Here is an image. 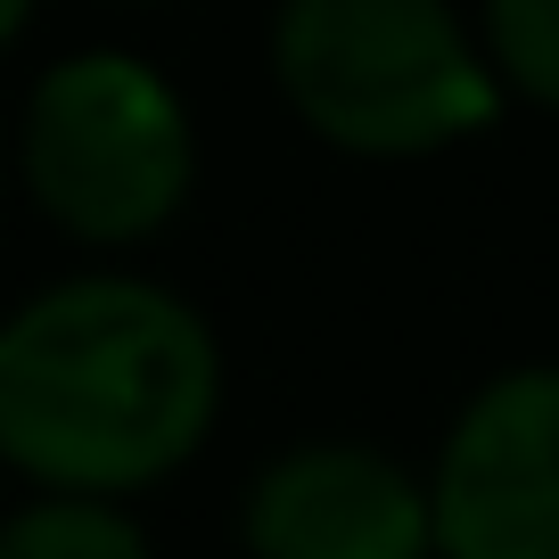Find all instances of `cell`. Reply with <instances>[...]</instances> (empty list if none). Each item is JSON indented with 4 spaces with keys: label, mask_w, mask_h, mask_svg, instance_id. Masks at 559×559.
<instances>
[{
    "label": "cell",
    "mask_w": 559,
    "mask_h": 559,
    "mask_svg": "<svg viewBox=\"0 0 559 559\" xmlns=\"http://www.w3.org/2000/svg\"><path fill=\"white\" fill-rule=\"evenodd\" d=\"M223 412V346L157 280L83 272L0 321V461L50 493L157 486Z\"/></svg>",
    "instance_id": "1"
},
{
    "label": "cell",
    "mask_w": 559,
    "mask_h": 559,
    "mask_svg": "<svg viewBox=\"0 0 559 559\" xmlns=\"http://www.w3.org/2000/svg\"><path fill=\"white\" fill-rule=\"evenodd\" d=\"M272 74L305 132L346 157H437L502 116V74L453 0H288Z\"/></svg>",
    "instance_id": "2"
},
{
    "label": "cell",
    "mask_w": 559,
    "mask_h": 559,
    "mask_svg": "<svg viewBox=\"0 0 559 559\" xmlns=\"http://www.w3.org/2000/svg\"><path fill=\"white\" fill-rule=\"evenodd\" d=\"M17 165L58 230L91 247H132L165 230L190 198L198 140L157 67L123 50H83L34 83L17 123Z\"/></svg>",
    "instance_id": "3"
},
{
    "label": "cell",
    "mask_w": 559,
    "mask_h": 559,
    "mask_svg": "<svg viewBox=\"0 0 559 559\" xmlns=\"http://www.w3.org/2000/svg\"><path fill=\"white\" fill-rule=\"evenodd\" d=\"M444 559H559V370L493 379L428 477Z\"/></svg>",
    "instance_id": "4"
},
{
    "label": "cell",
    "mask_w": 559,
    "mask_h": 559,
    "mask_svg": "<svg viewBox=\"0 0 559 559\" xmlns=\"http://www.w3.org/2000/svg\"><path fill=\"white\" fill-rule=\"evenodd\" d=\"M255 559H428V486L370 444H297L247 493Z\"/></svg>",
    "instance_id": "5"
},
{
    "label": "cell",
    "mask_w": 559,
    "mask_h": 559,
    "mask_svg": "<svg viewBox=\"0 0 559 559\" xmlns=\"http://www.w3.org/2000/svg\"><path fill=\"white\" fill-rule=\"evenodd\" d=\"M0 559H148V543L99 493H50L0 526Z\"/></svg>",
    "instance_id": "6"
},
{
    "label": "cell",
    "mask_w": 559,
    "mask_h": 559,
    "mask_svg": "<svg viewBox=\"0 0 559 559\" xmlns=\"http://www.w3.org/2000/svg\"><path fill=\"white\" fill-rule=\"evenodd\" d=\"M486 67L559 116V0H486Z\"/></svg>",
    "instance_id": "7"
},
{
    "label": "cell",
    "mask_w": 559,
    "mask_h": 559,
    "mask_svg": "<svg viewBox=\"0 0 559 559\" xmlns=\"http://www.w3.org/2000/svg\"><path fill=\"white\" fill-rule=\"evenodd\" d=\"M34 17V0H0V50H9V41H17V25Z\"/></svg>",
    "instance_id": "8"
}]
</instances>
